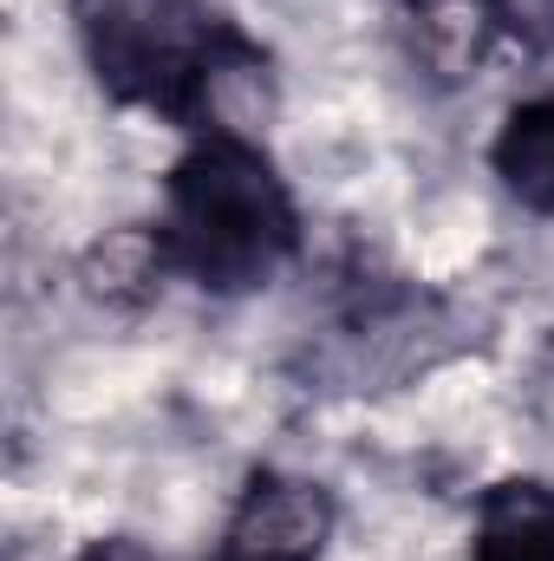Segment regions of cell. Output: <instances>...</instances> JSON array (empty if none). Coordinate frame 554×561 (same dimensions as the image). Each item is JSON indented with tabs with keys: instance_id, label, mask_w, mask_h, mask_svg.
Segmentation results:
<instances>
[{
	"instance_id": "obj_1",
	"label": "cell",
	"mask_w": 554,
	"mask_h": 561,
	"mask_svg": "<svg viewBox=\"0 0 554 561\" xmlns=\"http://www.w3.org/2000/svg\"><path fill=\"white\" fill-rule=\"evenodd\" d=\"M300 249V209L275 157L235 125H203L163 176L157 268L209 294H242L275 280Z\"/></svg>"
},
{
	"instance_id": "obj_2",
	"label": "cell",
	"mask_w": 554,
	"mask_h": 561,
	"mask_svg": "<svg viewBox=\"0 0 554 561\" xmlns=\"http://www.w3.org/2000/svg\"><path fill=\"white\" fill-rule=\"evenodd\" d=\"M85 66L118 105L209 125L222 79L249 66V46L203 0H66Z\"/></svg>"
},
{
	"instance_id": "obj_3",
	"label": "cell",
	"mask_w": 554,
	"mask_h": 561,
	"mask_svg": "<svg viewBox=\"0 0 554 561\" xmlns=\"http://www.w3.org/2000/svg\"><path fill=\"white\" fill-rule=\"evenodd\" d=\"M339 529L333 490L300 470H255L222 523V561H320Z\"/></svg>"
},
{
	"instance_id": "obj_4",
	"label": "cell",
	"mask_w": 554,
	"mask_h": 561,
	"mask_svg": "<svg viewBox=\"0 0 554 561\" xmlns=\"http://www.w3.org/2000/svg\"><path fill=\"white\" fill-rule=\"evenodd\" d=\"M470 561H554V483H496L476 503Z\"/></svg>"
},
{
	"instance_id": "obj_5",
	"label": "cell",
	"mask_w": 554,
	"mask_h": 561,
	"mask_svg": "<svg viewBox=\"0 0 554 561\" xmlns=\"http://www.w3.org/2000/svg\"><path fill=\"white\" fill-rule=\"evenodd\" d=\"M489 170H496V183H503L522 209L554 216V92L549 99H522V105L496 125Z\"/></svg>"
},
{
	"instance_id": "obj_6",
	"label": "cell",
	"mask_w": 554,
	"mask_h": 561,
	"mask_svg": "<svg viewBox=\"0 0 554 561\" xmlns=\"http://www.w3.org/2000/svg\"><path fill=\"white\" fill-rule=\"evenodd\" d=\"M483 20L529 53H554V0H483Z\"/></svg>"
},
{
	"instance_id": "obj_7",
	"label": "cell",
	"mask_w": 554,
	"mask_h": 561,
	"mask_svg": "<svg viewBox=\"0 0 554 561\" xmlns=\"http://www.w3.org/2000/svg\"><path fill=\"white\" fill-rule=\"evenodd\" d=\"M72 561H157L143 542H131V536H99V542H85Z\"/></svg>"
},
{
	"instance_id": "obj_8",
	"label": "cell",
	"mask_w": 554,
	"mask_h": 561,
	"mask_svg": "<svg viewBox=\"0 0 554 561\" xmlns=\"http://www.w3.org/2000/svg\"><path fill=\"white\" fill-rule=\"evenodd\" d=\"M216 561H222V556H216Z\"/></svg>"
}]
</instances>
